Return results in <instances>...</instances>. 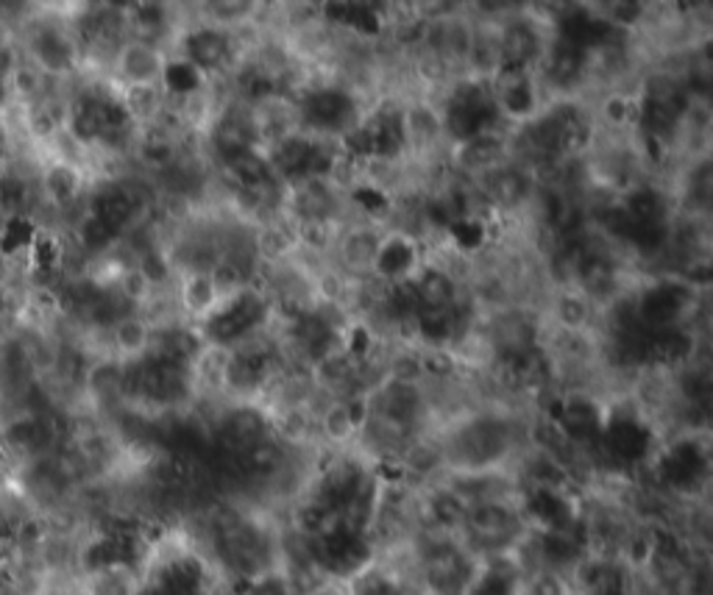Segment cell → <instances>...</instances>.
Returning <instances> with one entry per match:
<instances>
[{
    "instance_id": "8992f818",
    "label": "cell",
    "mask_w": 713,
    "mask_h": 595,
    "mask_svg": "<svg viewBox=\"0 0 713 595\" xmlns=\"http://www.w3.org/2000/svg\"><path fill=\"white\" fill-rule=\"evenodd\" d=\"M600 309L577 287H561L550 298V326L557 334H591Z\"/></svg>"
},
{
    "instance_id": "5b68a950",
    "label": "cell",
    "mask_w": 713,
    "mask_h": 595,
    "mask_svg": "<svg viewBox=\"0 0 713 595\" xmlns=\"http://www.w3.org/2000/svg\"><path fill=\"white\" fill-rule=\"evenodd\" d=\"M151 339L153 329L146 318L139 312L123 314L107 329V345H109V357L118 359L121 364H134L143 362L151 351Z\"/></svg>"
},
{
    "instance_id": "7a4b0ae2",
    "label": "cell",
    "mask_w": 713,
    "mask_h": 595,
    "mask_svg": "<svg viewBox=\"0 0 713 595\" xmlns=\"http://www.w3.org/2000/svg\"><path fill=\"white\" fill-rule=\"evenodd\" d=\"M164 62H168V48L126 37L109 62V78L118 87H157L162 84Z\"/></svg>"
},
{
    "instance_id": "3957f363",
    "label": "cell",
    "mask_w": 713,
    "mask_h": 595,
    "mask_svg": "<svg viewBox=\"0 0 713 595\" xmlns=\"http://www.w3.org/2000/svg\"><path fill=\"white\" fill-rule=\"evenodd\" d=\"M385 228L373 226V223H346L337 234L335 245H332V257H335V268L341 270L346 278H373V262H377L379 239H382Z\"/></svg>"
},
{
    "instance_id": "52a82bcc",
    "label": "cell",
    "mask_w": 713,
    "mask_h": 595,
    "mask_svg": "<svg viewBox=\"0 0 713 595\" xmlns=\"http://www.w3.org/2000/svg\"><path fill=\"white\" fill-rule=\"evenodd\" d=\"M413 293H416L418 309H446L455 307L466 295V287L455 276H448L446 270L432 262H423L416 276L410 278Z\"/></svg>"
},
{
    "instance_id": "6da1fadb",
    "label": "cell",
    "mask_w": 713,
    "mask_h": 595,
    "mask_svg": "<svg viewBox=\"0 0 713 595\" xmlns=\"http://www.w3.org/2000/svg\"><path fill=\"white\" fill-rule=\"evenodd\" d=\"M34 189H37V201L57 214L84 209L89 193L87 164L48 153L34 176Z\"/></svg>"
},
{
    "instance_id": "277c9868",
    "label": "cell",
    "mask_w": 713,
    "mask_h": 595,
    "mask_svg": "<svg viewBox=\"0 0 713 595\" xmlns=\"http://www.w3.org/2000/svg\"><path fill=\"white\" fill-rule=\"evenodd\" d=\"M423 264L421 243L410 234L396 232V228H385L382 239H379L377 262H373V278L388 287L402 282H410Z\"/></svg>"
},
{
    "instance_id": "ba28073f",
    "label": "cell",
    "mask_w": 713,
    "mask_h": 595,
    "mask_svg": "<svg viewBox=\"0 0 713 595\" xmlns=\"http://www.w3.org/2000/svg\"><path fill=\"white\" fill-rule=\"evenodd\" d=\"M84 595H143L146 582L137 565L132 562H109L101 568L82 573Z\"/></svg>"
}]
</instances>
